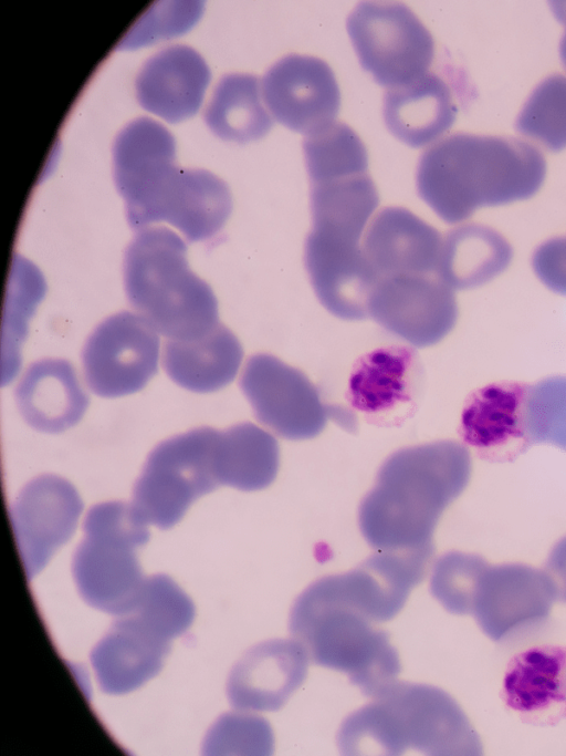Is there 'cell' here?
I'll return each mask as SVG.
<instances>
[{"instance_id":"1","label":"cell","mask_w":566,"mask_h":756,"mask_svg":"<svg viewBox=\"0 0 566 756\" xmlns=\"http://www.w3.org/2000/svg\"><path fill=\"white\" fill-rule=\"evenodd\" d=\"M472 470L468 448L444 439L403 447L380 466L358 508V526L375 550L433 547L436 526L465 489Z\"/></svg>"},{"instance_id":"2","label":"cell","mask_w":566,"mask_h":756,"mask_svg":"<svg viewBox=\"0 0 566 756\" xmlns=\"http://www.w3.org/2000/svg\"><path fill=\"white\" fill-rule=\"evenodd\" d=\"M175 148L168 131L142 130L114 149V182L125 201L127 221L135 230L167 221L188 241L208 239L231 213L230 189L208 170L176 165Z\"/></svg>"},{"instance_id":"3","label":"cell","mask_w":566,"mask_h":756,"mask_svg":"<svg viewBox=\"0 0 566 756\" xmlns=\"http://www.w3.org/2000/svg\"><path fill=\"white\" fill-rule=\"evenodd\" d=\"M545 174L542 152L528 142L453 133L423 151L416 187L443 221L457 224L478 208L532 197Z\"/></svg>"},{"instance_id":"4","label":"cell","mask_w":566,"mask_h":756,"mask_svg":"<svg viewBox=\"0 0 566 756\" xmlns=\"http://www.w3.org/2000/svg\"><path fill=\"white\" fill-rule=\"evenodd\" d=\"M370 698L340 725L337 744L345 755H400L410 749L442 756L482 754L469 718L439 687L394 681Z\"/></svg>"},{"instance_id":"5","label":"cell","mask_w":566,"mask_h":756,"mask_svg":"<svg viewBox=\"0 0 566 756\" xmlns=\"http://www.w3.org/2000/svg\"><path fill=\"white\" fill-rule=\"evenodd\" d=\"M182 239L165 227L142 229L124 255L130 307L168 340L200 336L218 323L210 286L188 266Z\"/></svg>"},{"instance_id":"6","label":"cell","mask_w":566,"mask_h":756,"mask_svg":"<svg viewBox=\"0 0 566 756\" xmlns=\"http://www.w3.org/2000/svg\"><path fill=\"white\" fill-rule=\"evenodd\" d=\"M290 632L314 664L347 674L373 697L396 681L400 663L388 633L363 611L312 582L294 601Z\"/></svg>"},{"instance_id":"7","label":"cell","mask_w":566,"mask_h":756,"mask_svg":"<svg viewBox=\"0 0 566 756\" xmlns=\"http://www.w3.org/2000/svg\"><path fill=\"white\" fill-rule=\"evenodd\" d=\"M115 617L90 660L101 690L124 694L159 672L172 639L191 625L195 607L175 583L149 579L130 607Z\"/></svg>"},{"instance_id":"8","label":"cell","mask_w":566,"mask_h":756,"mask_svg":"<svg viewBox=\"0 0 566 756\" xmlns=\"http://www.w3.org/2000/svg\"><path fill=\"white\" fill-rule=\"evenodd\" d=\"M83 532L72 559L78 593L91 607L118 615L144 581L136 551L149 539L147 524L132 505L107 501L87 511Z\"/></svg>"},{"instance_id":"9","label":"cell","mask_w":566,"mask_h":756,"mask_svg":"<svg viewBox=\"0 0 566 756\" xmlns=\"http://www.w3.org/2000/svg\"><path fill=\"white\" fill-rule=\"evenodd\" d=\"M219 431L199 427L159 443L133 488L132 507L160 529L177 524L189 506L220 486L216 444Z\"/></svg>"},{"instance_id":"10","label":"cell","mask_w":566,"mask_h":756,"mask_svg":"<svg viewBox=\"0 0 566 756\" xmlns=\"http://www.w3.org/2000/svg\"><path fill=\"white\" fill-rule=\"evenodd\" d=\"M352 44L364 70L394 89L429 71L434 41L415 12L398 1H360L346 21Z\"/></svg>"},{"instance_id":"11","label":"cell","mask_w":566,"mask_h":756,"mask_svg":"<svg viewBox=\"0 0 566 756\" xmlns=\"http://www.w3.org/2000/svg\"><path fill=\"white\" fill-rule=\"evenodd\" d=\"M239 386L259 423L290 441L317 436L328 418L340 411L326 405L310 379L279 358L259 353L250 356Z\"/></svg>"},{"instance_id":"12","label":"cell","mask_w":566,"mask_h":756,"mask_svg":"<svg viewBox=\"0 0 566 756\" xmlns=\"http://www.w3.org/2000/svg\"><path fill=\"white\" fill-rule=\"evenodd\" d=\"M159 358L157 331L142 315L123 311L101 322L82 350L84 377L103 397L142 390L156 374Z\"/></svg>"},{"instance_id":"13","label":"cell","mask_w":566,"mask_h":756,"mask_svg":"<svg viewBox=\"0 0 566 756\" xmlns=\"http://www.w3.org/2000/svg\"><path fill=\"white\" fill-rule=\"evenodd\" d=\"M555 600L544 569L524 563L489 566L471 614L492 641L512 643L539 632L548 622Z\"/></svg>"},{"instance_id":"14","label":"cell","mask_w":566,"mask_h":756,"mask_svg":"<svg viewBox=\"0 0 566 756\" xmlns=\"http://www.w3.org/2000/svg\"><path fill=\"white\" fill-rule=\"evenodd\" d=\"M367 311L382 329L416 348L440 342L458 318L453 290L429 275L378 279Z\"/></svg>"},{"instance_id":"15","label":"cell","mask_w":566,"mask_h":756,"mask_svg":"<svg viewBox=\"0 0 566 756\" xmlns=\"http://www.w3.org/2000/svg\"><path fill=\"white\" fill-rule=\"evenodd\" d=\"M83 503L71 483L44 474L30 480L10 507L11 525L29 579L74 534Z\"/></svg>"},{"instance_id":"16","label":"cell","mask_w":566,"mask_h":756,"mask_svg":"<svg viewBox=\"0 0 566 756\" xmlns=\"http://www.w3.org/2000/svg\"><path fill=\"white\" fill-rule=\"evenodd\" d=\"M261 91L274 118L305 136L335 122L340 105L333 70L307 54L291 53L274 62L263 75Z\"/></svg>"},{"instance_id":"17","label":"cell","mask_w":566,"mask_h":756,"mask_svg":"<svg viewBox=\"0 0 566 756\" xmlns=\"http://www.w3.org/2000/svg\"><path fill=\"white\" fill-rule=\"evenodd\" d=\"M304 265L317 299L328 312L344 320L368 315L369 296L378 277L365 258L361 242L310 231Z\"/></svg>"},{"instance_id":"18","label":"cell","mask_w":566,"mask_h":756,"mask_svg":"<svg viewBox=\"0 0 566 756\" xmlns=\"http://www.w3.org/2000/svg\"><path fill=\"white\" fill-rule=\"evenodd\" d=\"M308 655L295 639H273L251 648L233 666L227 694L240 711H276L303 683Z\"/></svg>"},{"instance_id":"19","label":"cell","mask_w":566,"mask_h":756,"mask_svg":"<svg viewBox=\"0 0 566 756\" xmlns=\"http://www.w3.org/2000/svg\"><path fill=\"white\" fill-rule=\"evenodd\" d=\"M440 232L403 207L380 209L368 224L361 249L378 277L436 272Z\"/></svg>"},{"instance_id":"20","label":"cell","mask_w":566,"mask_h":756,"mask_svg":"<svg viewBox=\"0 0 566 756\" xmlns=\"http://www.w3.org/2000/svg\"><path fill=\"white\" fill-rule=\"evenodd\" d=\"M417 352L408 346L376 349L353 367L348 400L359 412L376 418L405 411L416 402L421 383Z\"/></svg>"},{"instance_id":"21","label":"cell","mask_w":566,"mask_h":756,"mask_svg":"<svg viewBox=\"0 0 566 756\" xmlns=\"http://www.w3.org/2000/svg\"><path fill=\"white\" fill-rule=\"evenodd\" d=\"M209 80V68L193 49L174 45L144 63L136 95L145 110L175 123L198 111Z\"/></svg>"},{"instance_id":"22","label":"cell","mask_w":566,"mask_h":756,"mask_svg":"<svg viewBox=\"0 0 566 756\" xmlns=\"http://www.w3.org/2000/svg\"><path fill=\"white\" fill-rule=\"evenodd\" d=\"M526 387L496 383L474 392L461 415L463 441L492 460L514 459L530 447L523 423Z\"/></svg>"},{"instance_id":"23","label":"cell","mask_w":566,"mask_h":756,"mask_svg":"<svg viewBox=\"0 0 566 756\" xmlns=\"http://www.w3.org/2000/svg\"><path fill=\"white\" fill-rule=\"evenodd\" d=\"M503 694L506 705L531 722L566 717V646H534L514 656Z\"/></svg>"},{"instance_id":"24","label":"cell","mask_w":566,"mask_h":756,"mask_svg":"<svg viewBox=\"0 0 566 756\" xmlns=\"http://www.w3.org/2000/svg\"><path fill=\"white\" fill-rule=\"evenodd\" d=\"M458 104L450 83L437 72L394 89L384 95L382 115L398 139L421 147L438 139L453 124Z\"/></svg>"},{"instance_id":"25","label":"cell","mask_w":566,"mask_h":756,"mask_svg":"<svg viewBox=\"0 0 566 756\" xmlns=\"http://www.w3.org/2000/svg\"><path fill=\"white\" fill-rule=\"evenodd\" d=\"M15 400L25 422L45 433L75 425L88 404L74 367L61 359L32 363L17 385Z\"/></svg>"},{"instance_id":"26","label":"cell","mask_w":566,"mask_h":756,"mask_svg":"<svg viewBox=\"0 0 566 756\" xmlns=\"http://www.w3.org/2000/svg\"><path fill=\"white\" fill-rule=\"evenodd\" d=\"M242 358L243 350L238 338L219 322L193 339H166L161 364L167 375L181 387L207 393L232 382Z\"/></svg>"},{"instance_id":"27","label":"cell","mask_w":566,"mask_h":756,"mask_svg":"<svg viewBox=\"0 0 566 756\" xmlns=\"http://www.w3.org/2000/svg\"><path fill=\"white\" fill-rule=\"evenodd\" d=\"M512 256V247L497 231L464 224L442 237L436 273L452 290L471 289L503 272Z\"/></svg>"},{"instance_id":"28","label":"cell","mask_w":566,"mask_h":756,"mask_svg":"<svg viewBox=\"0 0 566 756\" xmlns=\"http://www.w3.org/2000/svg\"><path fill=\"white\" fill-rule=\"evenodd\" d=\"M378 204V191L368 173L310 184L311 231L360 242Z\"/></svg>"},{"instance_id":"29","label":"cell","mask_w":566,"mask_h":756,"mask_svg":"<svg viewBox=\"0 0 566 756\" xmlns=\"http://www.w3.org/2000/svg\"><path fill=\"white\" fill-rule=\"evenodd\" d=\"M216 462L220 485L260 490L277 475L280 448L270 432L249 422L240 423L219 431Z\"/></svg>"},{"instance_id":"30","label":"cell","mask_w":566,"mask_h":756,"mask_svg":"<svg viewBox=\"0 0 566 756\" xmlns=\"http://www.w3.org/2000/svg\"><path fill=\"white\" fill-rule=\"evenodd\" d=\"M205 120L216 135L238 143L261 138L273 126L261 100L259 79L247 73L227 74L219 81Z\"/></svg>"},{"instance_id":"31","label":"cell","mask_w":566,"mask_h":756,"mask_svg":"<svg viewBox=\"0 0 566 756\" xmlns=\"http://www.w3.org/2000/svg\"><path fill=\"white\" fill-rule=\"evenodd\" d=\"M303 152L310 184L367 173V151L356 132L343 122L305 136Z\"/></svg>"},{"instance_id":"32","label":"cell","mask_w":566,"mask_h":756,"mask_svg":"<svg viewBox=\"0 0 566 756\" xmlns=\"http://www.w3.org/2000/svg\"><path fill=\"white\" fill-rule=\"evenodd\" d=\"M516 131L557 152L566 147V76L559 73L541 81L524 103Z\"/></svg>"},{"instance_id":"33","label":"cell","mask_w":566,"mask_h":756,"mask_svg":"<svg viewBox=\"0 0 566 756\" xmlns=\"http://www.w3.org/2000/svg\"><path fill=\"white\" fill-rule=\"evenodd\" d=\"M489 566L475 553L446 552L432 565L430 593L453 614L472 613L480 582Z\"/></svg>"},{"instance_id":"34","label":"cell","mask_w":566,"mask_h":756,"mask_svg":"<svg viewBox=\"0 0 566 756\" xmlns=\"http://www.w3.org/2000/svg\"><path fill=\"white\" fill-rule=\"evenodd\" d=\"M523 423L530 444H551L566 451V376L527 385Z\"/></svg>"},{"instance_id":"35","label":"cell","mask_w":566,"mask_h":756,"mask_svg":"<svg viewBox=\"0 0 566 756\" xmlns=\"http://www.w3.org/2000/svg\"><path fill=\"white\" fill-rule=\"evenodd\" d=\"M176 2L174 7H160L158 9L159 13L153 14L149 10V14L145 15L137 28H143L140 31H134L132 39L124 41L130 45H143L147 43H153L151 41L160 39L163 37H171L186 31L196 19L199 17L200 7H195L193 2L190 7V2Z\"/></svg>"},{"instance_id":"36","label":"cell","mask_w":566,"mask_h":756,"mask_svg":"<svg viewBox=\"0 0 566 756\" xmlns=\"http://www.w3.org/2000/svg\"><path fill=\"white\" fill-rule=\"evenodd\" d=\"M532 266L548 289L566 296V236L539 245L533 253Z\"/></svg>"},{"instance_id":"37","label":"cell","mask_w":566,"mask_h":756,"mask_svg":"<svg viewBox=\"0 0 566 756\" xmlns=\"http://www.w3.org/2000/svg\"><path fill=\"white\" fill-rule=\"evenodd\" d=\"M544 570L553 584L556 599L566 603V536L552 548Z\"/></svg>"},{"instance_id":"38","label":"cell","mask_w":566,"mask_h":756,"mask_svg":"<svg viewBox=\"0 0 566 756\" xmlns=\"http://www.w3.org/2000/svg\"><path fill=\"white\" fill-rule=\"evenodd\" d=\"M551 8L556 18L563 23L565 30L559 44V55L564 68L566 69V1H552Z\"/></svg>"}]
</instances>
